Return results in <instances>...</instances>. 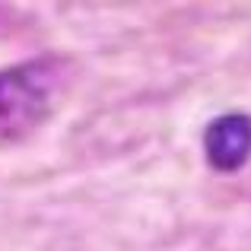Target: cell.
<instances>
[{
    "mask_svg": "<svg viewBox=\"0 0 251 251\" xmlns=\"http://www.w3.org/2000/svg\"><path fill=\"white\" fill-rule=\"evenodd\" d=\"M54 70L42 64L13 67L0 74V137H19L32 130L51 108Z\"/></svg>",
    "mask_w": 251,
    "mask_h": 251,
    "instance_id": "obj_1",
    "label": "cell"
},
{
    "mask_svg": "<svg viewBox=\"0 0 251 251\" xmlns=\"http://www.w3.org/2000/svg\"><path fill=\"white\" fill-rule=\"evenodd\" d=\"M203 150L216 172H235L251 156V118L248 115H223L203 134Z\"/></svg>",
    "mask_w": 251,
    "mask_h": 251,
    "instance_id": "obj_2",
    "label": "cell"
}]
</instances>
